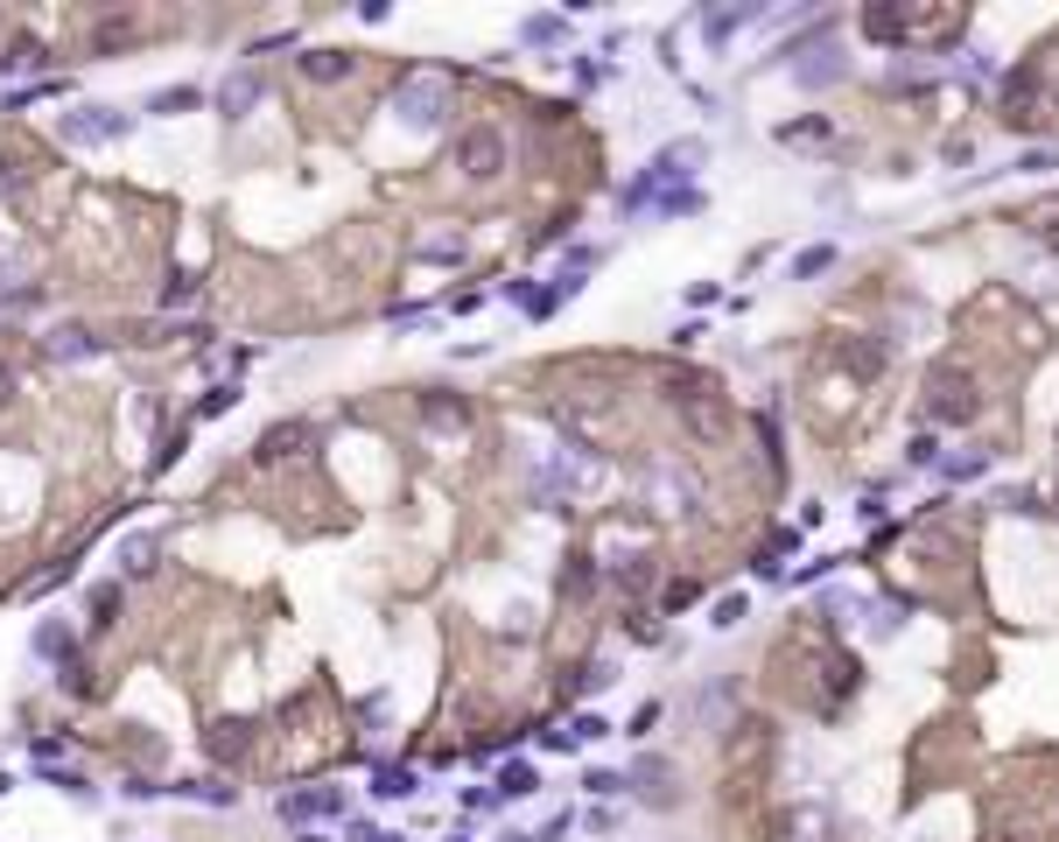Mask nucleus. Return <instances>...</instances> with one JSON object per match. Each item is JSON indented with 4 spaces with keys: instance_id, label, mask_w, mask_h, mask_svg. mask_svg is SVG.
I'll list each match as a JSON object with an SVG mask.
<instances>
[{
    "instance_id": "5",
    "label": "nucleus",
    "mask_w": 1059,
    "mask_h": 842,
    "mask_svg": "<svg viewBox=\"0 0 1059 842\" xmlns=\"http://www.w3.org/2000/svg\"><path fill=\"white\" fill-rule=\"evenodd\" d=\"M49 359H63V365H85V359H98V337L92 330H49Z\"/></svg>"
},
{
    "instance_id": "4",
    "label": "nucleus",
    "mask_w": 1059,
    "mask_h": 842,
    "mask_svg": "<svg viewBox=\"0 0 1059 842\" xmlns=\"http://www.w3.org/2000/svg\"><path fill=\"white\" fill-rule=\"evenodd\" d=\"M338 807H344L338 786H302V794H281V821H323Z\"/></svg>"
},
{
    "instance_id": "8",
    "label": "nucleus",
    "mask_w": 1059,
    "mask_h": 842,
    "mask_svg": "<svg viewBox=\"0 0 1059 842\" xmlns=\"http://www.w3.org/2000/svg\"><path fill=\"white\" fill-rule=\"evenodd\" d=\"M36 653H43V660H71V653H78L71 625H57V618H43V625H36Z\"/></svg>"
},
{
    "instance_id": "1",
    "label": "nucleus",
    "mask_w": 1059,
    "mask_h": 842,
    "mask_svg": "<svg viewBox=\"0 0 1059 842\" xmlns=\"http://www.w3.org/2000/svg\"><path fill=\"white\" fill-rule=\"evenodd\" d=\"M393 113H400L414 133H435V127H443V113H449V84H443V78H408V84L393 92Z\"/></svg>"
},
{
    "instance_id": "10",
    "label": "nucleus",
    "mask_w": 1059,
    "mask_h": 842,
    "mask_svg": "<svg viewBox=\"0 0 1059 842\" xmlns=\"http://www.w3.org/2000/svg\"><path fill=\"white\" fill-rule=\"evenodd\" d=\"M155 554H162V548L141 534V541H127V548H120V569H127V576H148V569H155Z\"/></svg>"
},
{
    "instance_id": "6",
    "label": "nucleus",
    "mask_w": 1059,
    "mask_h": 842,
    "mask_svg": "<svg viewBox=\"0 0 1059 842\" xmlns=\"http://www.w3.org/2000/svg\"><path fill=\"white\" fill-rule=\"evenodd\" d=\"M302 78H309V84H338V78H351V57H344V49H309V57H302Z\"/></svg>"
},
{
    "instance_id": "13",
    "label": "nucleus",
    "mask_w": 1059,
    "mask_h": 842,
    "mask_svg": "<svg viewBox=\"0 0 1059 842\" xmlns=\"http://www.w3.org/2000/svg\"><path fill=\"white\" fill-rule=\"evenodd\" d=\"M204 92H190V84H176V92H155V113H190Z\"/></svg>"
},
{
    "instance_id": "14",
    "label": "nucleus",
    "mask_w": 1059,
    "mask_h": 842,
    "mask_svg": "<svg viewBox=\"0 0 1059 842\" xmlns=\"http://www.w3.org/2000/svg\"><path fill=\"white\" fill-rule=\"evenodd\" d=\"M113 604H120V583H106V589L92 597V625H113Z\"/></svg>"
},
{
    "instance_id": "18",
    "label": "nucleus",
    "mask_w": 1059,
    "mask_h": 842,
    "mask_svg": "<svg viewBox=\"0 0 1059 842\" xmlns=\"http://www.w3.org/2000/svg\"><path fill=\"white\" fill-rule=\"evenodd\" d=\"M302 842H323V835H302Z\"/></svg>"
},
{
    "instance_id": "9",
    "label": "nucleus",
    "mask_w": 1059,
    "mask_h": 842,
    "mask_svg": "<svg viewBox=\"0 0 1059 842\" xmlns=\"http://www.w3.org/2000/svg\"><path fill=\"white\" fill-rule=\"evenodd\" d=\"M254 98H260V78H225V92H217V106H225V113H246V106H254Z\"/></svg>"
},
{
    "instance_id": "2",
    "label": "nucleus",
    "mask_w": 1059,
    "mask_h": 842,
    "mask_svg": "<svg viewBox=\"0 0 1059 842\" xmlns=\"http://www.w3.org/2000/svg\"><path fill=\"white\" fill-rule=\"evenodd\" d=\"M457 168H463L470 183H492L498 168H506V141H498L492 127H470L463 141H457Z\"/></svg>"
},
{
    "instance_id": "16",
    "label": "nucleus",
    "mask_w": 1059,
    "mask_h": 842,
    "mask_svg": "<svg viewBox=\"0 0 1059 842\" xmlns=\"http://www.w3.org/2000/svg\"><path fill=\"white\" fill-rule=\"evenodd\" d=\"M190 295H197V281H183V274L169 281V289H162V302H169V309H176V302H190Z\"/></svg>"
},
{
    "instance_id": "3",
    "label": "nucleus",
    "mask_w": 1059,
    "mask_h": 842,
    "mask_svg": "<svg viewBox=\"0 0 1059 842\" xmlns=\"http://www.w3.org/2000/svg\"><path fill=\"white\" fill-rule=\"evenodd\" d=\"M133 120L127 113H113V106H85V113H63V141H78V148H98V141H120Z\"/></svg>"
},
{
    "instance_id": "11",
    "label": "nucleus",
    "mask_w": 1059,
    "mask_h": 842,
    "mask_svg": "<svg viewBox=\"0 0 1059 842\" xmlns=\"http://www.w3.org/2000/svg\"><path fill=\"white\" fill-rule=\"evenodd\" d=\"M498 794H533V765H506V772H498Z\"/></svg>"
},
{
    "instance_id": "15",
    "label": "nucleus",
    "mask_w": 1059,
    "mask_h": 842,
    "mask_svg": "<svg viewBox=\"0 0 1059 842\" xmlns=\"http://www.w3.org/2000/svg\"><path fill=\"white\" fill-rule=\"evenodd\" d=\"M295 443H302V429H274V435H267V443H260V457H289Z\"/></svg>"
},
{
    "instance_id": "17",
    "label": "nucleus",
    "mask_w": 1059,
    "mask_h": 842,
    "mask_svg": "<svg viewBox=\"0 0 1059 842\" xmlns=\"http://www.w3.org/2000/svg\"><path fill=\"white\" fill-rule=\"evenodd\" d=\"M373 842H400V835H373Z\"/></svg>"
},
{
    "instance_id": "12",
    "label": "nucleus",
    "mask_w": 1059,
    "mask_h": 842,
    "mask_svg": "<svg viewBox=\"0 0 1059 842\" xmlns=\"http://www.w3.org/2000/svg\"><path fill=\"white\" fill-rule=\"evenodd\" d=\"M211 751H217V758H239V751H246V723H225V730L211 737Z\"/></svg>"
},
{
    "instance_id": "7",
    "label": "nucleus",
    "mask_w": 1059,
    "mask_h": 842,
    "mask_svg": "<svg viewBox=\"0 0 1059 842\" xmlns=\"http://www.w3.org/2000/svg\"><path fill=\"white\" fill-rule=\"evenodd\" d=\"M414 786H422V772H414V765H379V772H373V794H379V800H408Z\"/></svg>"
}]
</instances>
